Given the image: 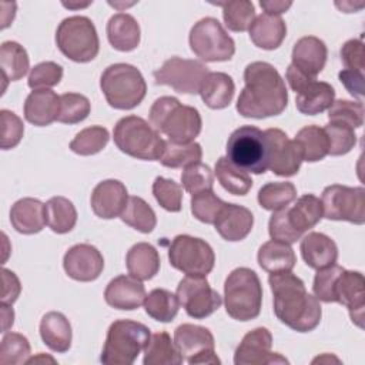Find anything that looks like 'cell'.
Returning a JSON list of instances; mask_svg holds the SVG:
<instances>
[{"label":"cell","instance_id":"6da1fadb","mask_svg":"<svg viewBox=\"0 0 365 365\" xmlns=\"http://www.w3.org/2000/svg\"><path fill=\"white\" fill-rule=\"evenodd\" d=\"M245 87L237 100V111L247 118L279 115L288 106V91L278 70L267 61H252L244 70Z\"/></svg>","mask_w":365,"mask_h":365},{"label":"cell","instance_id":"7a4b0ae2","mask_svg":"<svg viewBox=\"0 0 365 365\" xmlns=\"http://www.w3.org/2000/svg\"><path fill=\"white\" fill-rule=\"evenodd\" d=\"M275 317L297 332L314 331L322 317L319 301L305 289L304 281L291 271L272 272L268 277Z\"/></svg>","mask_w":365,"mask_h":365},{"label":"cell","instance_id":"3957f363","mask_svg":"<svg viewBox=\"0 0 365 365\" xmlns=\"http://www.w3.org/2000/svg\"><path fill=\"white\" fill-rule=\"evenodd\" d=\"M150 124L171 143H192L201 133L202 120L195 107L184 106L178 98L163 96L157 98L148 113Z\"/></svg>","mask_w":365,"mask_h":365},{"label":"cell","instance_id":"277c9868","mask_svg":"<svg viewBox=\"0 0 365 365\" xmlns=\"http://www.w3.org/2000/svg\"><path fill=\"white\" fill-rule=\"evenodd\" d=\"M224 304L232 319H255L262 307V285L257 272L247 267L232 269L224 282Z\"/></svg>","mask_w":365,"mask_h":365},{"label":"cell","instance_id":"5b68a950","mask_svg":"<svg viewBox=\"0 0 365 365\" xmlns=\"http://www.w3.org/2000/svg\"><path fill=\"white\" fill-rule=\"evenodd\" d=\"M113 138L121 153L145 161H158L165 147L160 133L138 115L120 118L114 125Z\"/></svg>","mask_w":365,"mask_h":365},{"label":"cell","instance_id":"8992f818","mask_svg":"<svg viewBox=\"0 0 365 365\" xmlns=\"http://www.w3.org/2000/svg\"><path fill=\"white\" fill-rule=\"evenodd\" d=\"M100 88L110 107L131 110L144 100L147 83L137 67L127 63H115L103 71Z\"/></svg>","mask_w":365,"mask_h":365},{"label":"cell","instance_id":"52a82bcc","mask_svg":"<svg viewBox=\"0 0 365 365\" xmlns=\"http://www.w3.org/2000/svg\"><path fill=\"white\" fill-rule=\"evenodd\" d=\"M148 327L133 319H117L107 331L100 361L106 365H131L150 341Z\"/></svg>","mask_w":365,"mask_h":365},{"label":"cell","instance_id":"ba28073f","mask_svg":"<svg viewBox=\"0 0 365 365\" xmlns=\"http://www.w3.org/2000/svg\"><path fill=\"white\" fill-rule=\"evenodd\" d=\"M56 44L63 56L76 63L94 60L100 50L96 26L86 16L66 17L56 30Z\"/></svg>","mask_w":365,"mask_h":365},{"label":"cell","instance_id":"9c48e42d","mask_svg":"<svg viewBox=\"0 0 365 365\" xmlns=\"http://www.w3.org/2000/svg\"><path fill=\"white\" fill-rule=\"evenodd\" d=\"M227 158L241 170L264 174L268 170V153L264 131L255 125H241L227 141Z\"/></svg>","mask_w":365,"mask_h":365},{"label":"cell","instance_id":"30bf717a","mask_svg":"<svg viewBox=\"0 0 365 365\" xmlns=\"http://www.w3.org/2000/svg\"><path fill=\"white\" fill-rule=\"evenodd\" d=\"M190 48L205 63L228 61L235 53V43L214 17L198 20L190 30Z\"/></svg>","mask_w":365,"mask_h":365},{"label":"cell","instance_id":"8fae6325","mask_svg":"<svg viewBox=\"0 0 365 365\" xmlns=\"http://www.w3.org/2000/svg\"><path fill=\"white\" fill-rule=\"evenodd\" d=\"M170 265L185 275L207 277L215 264V254L211 245L188 234L174 237L168 248Z\"/></svg>","mask_w":365,"mask_h":365},{"label":"cell","instance_id":"7c38bea8","mask_svg":"<svg viewBox=\"0 0 365 365\" xmlns=\"http://www.w3.org/2000/svg\"><path fill=\"white\" fill-rule=\"evenodd\" d=\"M324 217L332 221H348L356 225L365 222V190L364 187H348L331 184L321 195Z\"/></svg>","mask_w":365,"mask_h":365},{"label":"cell","instance_id":"4fadbf2b","mask_svg":"<svg viewBox=\"0 0 365 365\" xmlns=\"http://www.w3.org/2000/svg\"><path fill=\"white\" fill-rule=\"evenodd\" d=\"M210 70L202 61L181 57L165 60L153 73L155 84L168 86L181 94H198Z\"/></svg>","mask_w":365,"mask_h":365},{"label":"cell","instance_id":"5bb4252c","mask_svg":"<svg viewBox=\"0 0 365 365\" xmlns=\"http://www.w3.org/2000/svg\"><path fill=\"white\" fill-rule=\"evenodd\" d=\"M175 295L187 315L194 319L210 317L222 304L221 295L211 288L205 277L187 275L178 282Z\"/></svg>","mask_w":365,"mask_h":365},{"label":"cell","instance_id":"9a60e30c","mask_svg":"<svg viewBox=\"0 0 365 365\" xmlns=\"http://www.w3.org/2000/svg\"><path fill=\"white\" fill-rule=\"evenodd\" d=\"M174 344L190 365L221 364L215 354V341L211 331L201 325L182 324L174 331Z\"/></svg>","mask_w":365,"mask_h":365},{"label":"cell","instance_id":"2e32d148","mask_svg":"<svg viewBox=\"0 0 365 365\" xmlns=\"http://www.w3.org/2000/svg\"><path fill=\"white\" fill-rule=\"evenodd\" d=\"M268 153V170L279 177H292L299 171L302 154L298 144L279 128L264 131Z\"/></svg>","mask_w":365,"mask_h":365},{"label":"cell","instance_id":"e0dca14e","mask_svg":"<svg viewBox=\"0 0 365 365\" xmlns=\"http://www.w3.org/2000/svg\"><path fill=\"white\" fill-rule=\"evenodd\" d=\"M332 302L344 305L349 312L351 321L364 328L365 279L362 272L342 268L332 284Z\"/></svg>","mask_w":365,"mask_h":365},{"label":"cell","instance_id":"ac0fdd59","mask_svg":"<svg viewBox=\"0 0 365 365\" xmlns=\"http://www.w3.org/2000/svg\"><path fill=\"white\" fill-rule=\"evenodd\" d=\"M272 335L264 328L258 327L247 332L241 339L234 354L235 365H272L288 364V359L278 352H272Z\"/></svg>","mask_w":365,"mask_h":365},{"label":"cell","instance_id":"d6986e66","mask_svg":"<svg viewBox=\"0 0 365 365\" xmlns=\"http://www.w3.org/2000/svg\"><path fill=\"white\" fill-rule=\"evenodd\" d=\"M66 274L80 282H90L100 277L104 269L101 252L91 244H76L63 257Z\"/></svg>","mask_w":365,"mask_h":365},{"label":"cell","instance_id":"ffe728a7","mask_svg":"<svg viewBox=\"0 0 365 365\" xmlns=\"http://www.w3.org/2000/svg\"><path fill=\"white\" fill-rule=\"evenodd\" d=\"M128 200L125 185L120 180H104L100 181L90 198L93 212L103 220H111L120 217Z\"/></svg>","mask_w":365,"mask_h":365},{"label":"cell","instance_id":"44dd1931","mask_svg":"<svg viewBox=\"0 0 365 365\" xmlns=\"http://www.w3.org/2000/svg\"><path fill=\"white\" fill-rule=\"evenodd\" d=\"M145 295L143 282L133 275H118L113 278L104 289L106 302L121 311L137 309L143 305Z\"/></svg>","mask_w":365,"mask_h":365},{"label":"cell","instance_id":"7402d4cb","mask_svg":"<svg viewBox=\"0 0 365 365\" xmlns=\"http://www.w3.org/2000/svg\"><path fill=\"white\" fill-rule=\"evenodd\" d=\"M328 57V48L325 43L315 36H304L292 47V66L304 74L317 78L324 70Z\"/></svg>","mask_w":365,"mask_h":365},{"label":"cell","instance_id":"603a6c76","mask_svg":"<svg viewBox=\"0 0 365 365\" xmlns=\"http://www.w3.org/2000/svg\"><path fill=\"white\" fill-rule=\"evenodd\" d=\"M254 215L252 212L238 204L225 202L224 208L218 214L214 227L222 240L237 242L244 240L252 230Z\"/></svg>","mask_w":365,"mask_h":365},{"label":"cell","instance_id":"cb8c5ba5","mask_svg":"<svg viewBox=\"0 0 365 365\" xmlns=\"http://www.w3.org/2000/svg\"><path fill=\"white\" fill-rule=\"evenodd\" d=\"M302 259L309 268L322 269L336 264L338 247L335 241L322 232H308L299 244Z\"/></svg>","mask_w":365,"mask_h":365},{"label":"cell","instance_id":"d4e9b609","mask_svg":"<svg viewBox=\"0 0 365 365\" xmlns=\"http://www.w3.org/2000/svg\"><path fill=\"white\" fill-rule=\"evenodd\" d=\"M295 107L301 114L317 115L328 110L335 101V90L327 81L317 78L308 80L301 88L295 91Z\"/></svg>","mask_w":365,"mask_h":365},{"label":"cell","instance_id":"484cf974","mask_svg":"<svg viewBox=\"0 0 365 365\" xmlns=\"http://www.w3.org/2000/svg\"><path fill=\"white\" fill-rule=\"evenodd\" d=\"M24 118L37 127L50 125L60 113V96L53 90H33L24 101Z\"/></svg>","mask_w":365,"mask_h":365},{"label":"cell","instance_id":"4316f807","mask_svg":"<svg viewBox=\"0 0 365 365\" xmlns=\"http://www.w3.org/2000/svg\"><path fill=\"white\" fill-rule=\"evenodd\" d=\"M10 222L20 234H37L47 225L46 207L37 198H20L10 208Z\"/></svg>","mask_w":365,"mask_h":365},{"label":"cell","instance_id":"83f0119b","mask_svg":"<svg viewBox=\"0 0 365 365\" xmlns=\"http://www.w3.org/2000/svg\"><path fill=\"white\" fill-rule=\"evenodd\" d=\"M40 336L51 351L63 354L71 346L73 331L67 317L58 311H50L40 321Z\"/></svg>","mask_w":365,"mask_h":365},{"label":"cell","instance_id":"f1b7e54d","mask_svg":"<svg viewBox=\"0 0 365 365\" xmlns=\"http://www.w3.org/2000/svg\"><path fill=\"white\" fill-rule=\"evenodd\" d=\"M248 33L251 41L258 48L275 50L287 36V24L281 16L262 13L255 17Z\"/></svg>","mask_w":365,"mask_h":365},{"label":"cell","instance_id":"f546056e","mask_svg":"<svg viewBox=\"0 0 365 365\" xmlns=\"http://www.w3.org/2000/svg\"><path fill=\"white\" fill-rule=\"evenodd\" d=\"M107 38L113 48L118 51H131L138 47L141 30L137 20L128 13H117L107 23Z\"/></svg>","mask_w":365,"mask_h":365},{"label":"cell","instance_id":"4dcf8cb0","mask_svg":"<svg viewBox=\"0 0 365 365\" xmlns=\"http://www.w3.org/2000/svg\"><path fill=\"white\" fill-rule=\"evenodd\" d=\"M234 93L235 84L231 76L222 71H210L198 94L207 107L212 110H222L231 104Z\"/></svg>","mask_w":365,"mask_h":365},{"label":"cell","instance_id":"1f68e13d","mask_svg":"<svg viewBox=\"0 0 365 365\" xmlns=\"http://www.w3.org/2000/svg\"><path fill=\"white\" fill-rule=\"evenodd\" d=\"M160 254L148 242L134 244L125 255V267L130 275L140 281H148L160 271Z\"/></svg>","mask_w":365,"mask_h":365},{"label":"cell","instance_id":"d6a6232c","mask_svg":"<svg viewBox=\"0 0 365 365\" xmlns=\"http://www.w3.org/2000/svg\"><path fill=\"white\" fill-rule=\"evenodd\" d=\"M257 259L259 267L269 274L292 271L297 262V257L291 244L277 240H271L262 244L258 250Z\"/></svg>","mask_w":365,"mask_h":365},{"label":"cell","instance_id":"836d02e7","mask_svg":"<svg viewBox=\"0 0 365 365\" xmlns=\"http://www.w3.org/2000/svg\"><path fill=\"white\" fill-rule=\"evenodd\" d=\"M287 217L289 224L301 235L314 228L324 217L322 202L314 194L301 195L292 207H287Z\"/></svg>","mask_w":365,"mask_h":365},{"label":"cell","instance_id":"e575fe53","mask_svg":"<svg viewBox=\"0 0 365 365\" xmlns=\"http://www.w3.org/2000/svg\"><path fill=\"white\" fill-rule=\"evenodd\" d=\"M182 361L184 358L168 332L160 331L151 334L144 348V365H180Z\"/></svg>","mask_w":365,"mask_h":365},{"label":"cell","instance_id":"d590c367","mask_svg":"<svg viewBox=\"0 0 365 365\" xmlns=\"http://www.w3.org/2000/svg\"><path fill=\"white\" fill-rule=\"evenodd\" d=\"M1 77L6 81L23 78L30 68V58L26 48L17 41H4L0 47Z\"/></svg>","mask_w":365,"mask_h":365},{"label":"cell","instance_id":"8d00e7d4","mask_svg":"<svg viewBox=\"0 0 365 365\" xmlns=\"http://www.w3.org/2000/svg\"><path fill=\"white\" fill-rule=\"evenodd\" d=\"M294 141L298 144L301 154H302V161L307 163H317L324 160L328 155V137L324 128L319 125H305L302 127Z\"/></svg>","mask_w":365,"mask_h":365},{"label":"cell","instance_id":"74e56055","mask_svg":"<svg viewBox=\"0 0 365 365\" xmlns=\"http://www.w3.org/2000/svg\"><path fill=\"white\" fill-rule=\"evenodd\" d=\"M46 221L53 232L67 234L77 222V210L74 204L61 195L51 197L46 204Z\"/></svg>","mask_w":365,"mask_h":365},{"label":"cell","instance_id":"f35d334b","mask_svg":"<svg viewBox=\"0 0 365 365\" xmlns=\"http://www.w3.org/2000/svg\"><path fill=\"white\" fill-rule=\"evenodd\" d=\"M215 175L221 187L232 195H245L252 187L250 174L232 164L227 157H220L217 160Z\"/></svg>","mask_w":365,"mask_h":365},{"label":"cell","instance_id":"ab89813d","mask_svg":"<svg viewBox=\"0 0 365 365\" xmlns=\"http://www.w3.org/2000/svg\"><path fill=\"white\" fill-rule=\"evenodd\" d=\"M143 305L147 315L160 322H171L180 309L177 295L164 288H155L150 291L145 295Z\"/></svg>","mask_w":365,"mask_h":365},{"label":"cell","instance_id":"60d3db41","mask_svg":"<svg viewBox=\"0 0 365 365\" xmlns=\"http://www.w3.org/2000/svg\"><path fill=\"white\" fill-rule=\"evenodd\" d=\"M120 218L123 222L143 234L151 232L157 225V217L154 210L148 205L145 200L137 195L128 197L127 204L120 214Z\"/></svg>","mask_w":365,"mask_h":365},{"label":"cell","instance_id":"b9f144b4","mask_svg":"<svg viewBox=\"0 0 365 365\" xmlns=\"http://www.w3.org/2000/svg\"><path fill=\"white\" fill-rule=\"evenodd\" d=\"M258 204L268 211L288 207L297 198V188L289 181H274L264 184L258 191Z\"/></svg>","mask_w":365,"mask_h":365},{"label":"cell","instance_id":"7bdbcfd3","mask_svg":"<svg viewBox=\"0 0 365 365\" xmlns=\"http://www.w3.org/2000/svg\"><path fill=\"white\" fill-rule=\"evenodd\" d=\"M202 158V148L198 143H187L177 144L171 141H165V147L163 155L160 157V163L168 168H185L191 164L200 163Z\"/></svg>","mask_w":365,"mask_h":365},{"label":"cell","instance_id":"ee69618b","mask_svg":"<svg viewBox=\"0 0 365 365\" xmlns=\"http://www.w3.org/2000/svg\"><path fill=\"white\" fill-rule=\"evenodd\" d=\"M221 6H222V19L228 30L237 31V33L250 30L252 21L257 17L252 1L231 0V1L221 3Z\"/></svg>","mask_w":365,"mask_h":365},{"label":"cell","instance_id":"f6af8a7d","mask_svg":"<svg viewBox=\"0 0 365 365\" xmlns=\"http://www.w3.org/2000/svg\"><path fill=\"white\" fill-rule=\"evenodd\" d=\"M110 140L108 130L101 125L83 128L70 141V150L78 155H93L106 148Z\"/></svg>","mask_w":365,"mask_h":365},{"label":"cell","instance_id":"bcb514c9","mask_svg":"<svg viewBox=\"0 0 365 365\" xmlns=\"http://www.w3.org/2000/svg\"><path fill=\"white\" fill-rule=\"evenodd\" d=\"M31 354L29 339L19 332H6L0 345L1 365L27 364Z\"/></svg>","mask_w":365,"mask_h":365},{"label":"cell","instance_id":"7dc6e473","mask_svg":"<svg viewBox=\"0 0 365 365\" xmlns=\"http://www.w3.org/2000/svg\"><path fill=\"white\" fill-rule=\"evenodd\" d=\"M90 100L78 93H64L60 96V113L57 117L58 123L77 124L86 120L90 114Z\"/></svg>","mask_w":365,"mask_h":365},{"label":"cell","instance_id":"c3c4849f","mask_svg":"<svg viewBox=\"0 0 365 365\" xmlns=\"http://www.w3.org/2000/svg\"><path fill=\"white\" fill-rule=\"evenodd\" d=\"M190 205H191L192 215L198 221L204 224H214L218 214L224 208L225 201L217 197V194H214L212 190H205L194 194L191 197Z\"/></svg>","mask_w":365,"mask_h":365},{"label":"cell","instance_id":"681fc988","mask_svg":"<svg viewBox=\"0 0 365 365\" xmlns=\"http://www.w3.org/2000/svg\"><path fill=\"white\" fill-rule=\"evenodd\" d=\"M153 195L165 211L178 212L182 207V187L174 180L155 177L153 182Z\"/></svg>","mask_w":365,"mask_h":365},{"label":"cell","instance_id":"f907efd6","mask_svg":"<svg viewBox=\"0 0 365 365\" xmlns=\"http://www.w3.org/2000/svg\"><path fill=\"white\" fill-rule=\"evenodd\" d=\"M329 123L345 124L351 128H359L364 124V106L362 101L336 100L328 108Z\"/></svg>","mask_w":365,"mask_h":365},{"label":"cell","instance_id":"816d5d0a","mask_svg":"<svg viewBox=\"0 0 365 365\" xmlns=\"http://www.w3.org/2000/svg\"><path fill=\"white\" fill-rule=\"evenodd\" d=\"M324 130L327 133L328 143H329V148H328L329 155H345L356 144V134L354 128L345 124L328 123L324 127Z\"/></svg>","mask_w":365,"mask_h":365},{"label":"cell","instance_id":"f5cc1de1","mask_svg":"<svg viewBox=\"0 0 365 365\" xmlns=\"http://www.w3.org/2000/svg\"><path fill=\"white\" fill-rule=\"evenodd\" d=\"M212 185L214 174L211 168L202 163L191 164L181 173V187L191 195L205 190H212Z\"/></svg>","mask_w":365,"mask_h":365},{"label":"cell","instance_id":"db71d44e","mask_svg":"<svg viewBox=\"0 0 365 365\" xmlns=\"http://www.w3.org/2000/svg\"><path fill=\"white\" fill-rule=\"evenodd\" d=\"M63 78V67L56 61L36 64L29 74L27 86L31 90H44L57 86Z\"/></svg>","mask_w":365,"mask_h":365},{"label":"cell","instance_id":"11a10c76","mask_svg":"<svg viewBox=\"0 0 365 365\" xmlns=\"http://www.w3.org/2000/svg\"><path fill=\"white\" fill-rule=\"evenodd\" d=\"M0 121H1V150H11L23 138L24 125L21 118L10 110L3 108L0 111Z\"/></svg>","mask_w":365,"mask_h":365},{"label":"cell","instance_id":"9f6ffc18","mask_svg":"<svg viewBox=\"0 0 365 365\" xmlns=\"http://www.w3.org/2000/svg\"><path fill=\"white\" fill-rule=\"evenodd\" d=\"M268 232L271 240L282 241L287 244H294L302 237L289 224V220L287 217V207L278 211H272V215L268 222Z\"/></svg>","mask_w":365,"mask_h":365},{"label":"cell","instance_id":"6f0895ef","mask_svg":"<svg viewBox=\"0 0 365 365\" xmlns=\"http://www.w3.org/2000/svg\"><path fill=\"white\" fill-rule=\"evenodd\" d=\"M341 61L345 70L364 73L365 68V51L362 38H351L341 47Z\"/></svg>","mask_w":365,"mask_h":365},{"label":"cell","instance_id":"680465c9","mask_svg":"<svg viewBox=\"0 0 365 365\" xmlns=\"http://www.w3.org/2000/svg\"><path fill=\"white\" fill-rule=\"evenodd\" d=\"M338 78L339 81L344 84V87L346 88V91L358 98V101H361V98L364 97L365 93V86H364V73L359 71H352V70H341L338 73Z\"/></svg>","mask_w":365,"mask_h":365},{"label":"cell","instance_id":"91938a15","mask_svg":"<svg viewBox=\"0 0 365 365\" xmlns=\"http://www.w3.org/2000/svg\"><path fill=\"white\" fill-rule=\"evenodd\" d=\"M1 279H3L1 304L13 305L21 292L20 279L17 278V275L13 271H10L7 268L1 269Z\"/></svg>","mask_w":365,"mask_h":365},{"label":"cell","instance_id":"94428289","mask_svg":"<svg viewBox=\"0 0 365 365\" xmlns=\"http://www.w3.org/2000/svg\"><path fill=\"white\" fill-rule=\"evenodd\" d=\"M261 9L267 13V14H274V16H279L282 13H285L291 6L292 1H284V0H261L259 1Z\"/></svg>","mask_w":365,"mask_h":365},{"label":"cell","instance_id":"6125c7cd","mask_svg":"<svg viewBox=\"0 0 365 365\" xmlns=\"http://www.w3.org/2000/svg\"><path fill=\"white\" fill-rule=\"evenodd\" d=\"M1 307V331L6 332L10 327H13L14 322V312L11 305H6V304H0Z\"/></svg>","mask_w":365,"mask_h":365},{"label":"cell","instance_id":"be15d7a7","mask_svg":"<svg viewBox=\"0 0 365 365\" xmlns=\"http://www.w3.org/2000/svg\"><path fill=\"white\" fill-rule=\"evenodd\" d=\"M38 361H41V362H44V361H51L53 364L56 362V359L54 358H51V356H47V355H44L43 352H40L37 356H33V358H29V361H27V364H31V362H38Z\"/></svg>","mask_w":365,"mask_h":365},{"label":"cell","instance_id":"e7e4bbea","mask_svg":"<svg viewBox=\"0 0 365 365\" xmlns=\"http://www.w3.org/2000/svg\"><path fill=\"white\" fill-rule=\"evenodd\" d=\"M93 1H87V3H63L64 7H68V9H81V7H87L90 6Z\"/></svg>","mask_w":365,"mask_h":365}]
</instances>
